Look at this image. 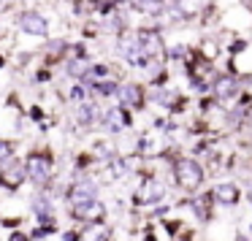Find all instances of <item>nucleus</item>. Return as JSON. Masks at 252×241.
<instances>
[{"label": "nucleus", "mask_w": 252, "mask_h": 241, "mask_svg": "<svg viewBox=\"0 0 252 241\" xmlns=\"http://www.w3.org/2000/svg\"><path fill=\"white\" fill-rule=\"evenodd\" d=\"M174 174H176L179 187H185V190H195V187L203 181V171H201V165H198L195 160H176Z\"/></svg>", "instance_id": "nucleus-1"}, {"label": "nucleus", "mask_w": 252, "mask_h": 241, "mask_svg": "<svg viewBox=\"0 0 252 241\" xmlns=\"http://www.w3.org/2000/svg\"><path fill=\"white\" fill-rule=\"evenodd\" d=\"M25 174H28L30 181H35V184H46L49 176H52V160L41 152L28 154V160H25Z\"/></svg>", "instance_id": "nucleus-2"}, {"label": "nucleus", "mask_w": 252, "mask_h": 241, "mask_svg": "<svg viewBox=\"0 0 252 241\" xmlns=\"http://www.w3.org/2000/svg\"><path fill=\"white\" fill-rule=\"evenodd\" d=\"M71 214L76 219H84V222H90V225H95V222H100V219L106 217V206L100 201H84V203H76V206H71Z\"/></svg>", "instance_id": "nucleus-3"}, {"label": "nucleus", "mask_w": 252, "mask_h": 241, "mask_svg": "<svg viewBox=\"0 0 252 241\" xmlns=\"http://www.w3.org/2000/svg\"><path fill=\"white\" fill-rule=\"evenodd\" d=\"M25 179H28V174H25V163H17V160H8V165L0 171V184L6 187V190H17Z\"/></svg>", "instance_id": "nucleus-4"}, {"label": "nucleus", "mask_w": 252, "mask_h": 241, "mask_svg": "<svg viewBox=\"0 0 252 241\" xmlns=\"http://www.w3.org/2000/svg\"><path fill=\"white\" fill-rule=\"evenodd\" d=\"M19 30L28 33V35H46L49 33V22H46V17H41L38 11H28L19 19Z\"/></svg>", "instance_id": "nucleus-5"}, {"label": "nucleus", "mask_w": 252, "mask_h": 241, "mask_svg": "<svg viewBox=\"0 0 252 241\" xmlns=\"http://www.w3.org/2000/svg\"><path fill=\"white\" fill-rule=\"evenodd\" d=\"M136 41H138V49L144 52V57L163 55V41H160V35L155 33V30H144V33H138Z\"/></svg>", "instance_id": "nucleus-6"}, {"label": "nucleus", "mask_w": 252, "mask_h": 241, "mask_svg": "<svg viewBox=\"0 0 252 241\" xmlns=\"http://www.w3.org/2000/svg\"><path fill=\"white\" fill-rule=\"evenodd\" d=\"M100 120V109L95 103H79L76 106V125L79 127H90V125H95V122Z\"/></svg>", "instance_id": "nucleus-7"}, {"label": "nucleus", "mask_w": 252, "mask_h": 241, "mask_svg": "<svg viewBox=\"0 0 252 241\" xmlns=\"http://www.w3.org/2000/svg\"><path fill=\"white\" fill-rule=\"evenodd\" d=\"M212 198H214L217 203H225V206H230V203L239 201V187L230 184V181H222V184H217V187L212 190Z\"/></svg>", "instance_id": "nucleus-8"}, {"label": "nucleus", "mask_w": 252, "mask_h": 241, "mask_svg": "<svg viewBox=\"0 0 252 241\" xmlns=\"http://www.w3.org/2000/svg\"><path fill=\"white\" fill-rule=\"evenodd\" d=\"M103 125L109 127L111 133H117V130H122V127L130 125V117H127L125 109H109L106 117H103Z\"/></svg>", "instance_id": "nucleus-9"}, {"label": "nucleus", "mask_w": 252, "mask_h": 241, "mask_svg": "<svg viewBox=\"0 0 252 241\" xmlns=\"http://www.w3.org/2000/svg\"><path fill=\"white\" fill-rule=\"evenodd\" d=\"M120 92V103L122 106H130V109H136V106L144 103V92L141 87H136V84H125L122 90H117Z\"/></svg>", "instance_id": "nucleus-10"}, {"label": "nucleus", "mask_w": 252, "mask_h": 241, "mask_svg": "<svg viewBox=\"0 0 252 241\" xmlns=\"http://www.w3.org/2000/svg\"><path fill=\"white\" fill-rule=\"evenodd\" d=\"M95 184L93 181H79V184L71 187V206H76V203H84V201H93L95 198Z\"/></svg>", "instance_id": "nucleus-11"}, {"label": "nucleus", "mask_w": 252, "mask_h": 241, "mask_svg": "<svg viewBox=\"0 0 252 241\" xmlns=\"http://www.w3.org/2000/svg\"><path fill=\"white\" fill-rule=\"evenodd\" d=\"M236 79L233 76H220L217 82H214V95H217L220 100H225V98H230V95H236Z\"/></svg>", "instance_id": "nucleus-12"}, {"label": "nucleus", "mask_w": 252, "mask_h": 241, "mask_svg": "<svg viewBox=\"0 0 252 241\" xmlns=\"http://www.w3.org/2000/svg\"><path fill=\"white\" fill-rule=\"evenodd\" d=\"M106 239H109V230H106L100 222L87 225V228L82 230V236H79V241H106Z\"/></svg>", "instance_id": "nucleus-13"}, {"label": "nucleus", "mask_w": 252, "mask_h": 241, "mask_svg": "<svg viewBox=\"0 0 252 241\" xmlns=\"http://www.w3.org/2000/svg\"><path fill=\"white\" fill-rule=\"evenodd\" d=\"M158 198H163V184L149 181V184H147V203H155Z\"/></svg>", "instance_id": "nucleus-14"}, {"label": "nucleus", "mask_w": 252, "mask_h": 241, "mask_svg": "<svg viewBox=\"0 0 252 241\" xmlns=\"http://www.w3.org/2000/svg\"><path fill=\"white\" fill-rule=\"evenodd\" d=\"M95 92L103 95V98H109V95L117 92V84L114 82H98V84H95Z\"/></svg>", "instance_id": "nucleus-15"}, {"label": "nucleus", "mask_w": 252, "mask_h": 241, "mask_svg": "<svg viewBox=\"0 0 252 241\" xmlns=\"http://www.w3.org/2000/svg\"><path fill=\"white\" fill-rule=\"evenodd\" d=\"M11 154H14V144H11V141H3V138H0V163H6Z\"/></svg>", "instance_id": "nucleus-16"}, {"label": "nucleus", "mask_w": 252, "mask_h": 241, "mask_svg": "<svg viewBox=\"0 0 252 241\" xmlns=\"http://www.w3.org/2000/svg\"><path fill=\"white\" fill-rule=\"evenodd\" d=\"M87 73H90V76H95V79H106V76H109V68H106V65H93ZM87 73H84V76H87Z\"/></svg>", "instance_id": "nucleus-17"}, {"label": "nucleus", "mask_w": 252, "mask_h": 241, "mask_svg": "<svg viewBox=\"0 0 252 241\" xmlns=\"http://www.w3.org/2000/svg\"><path fill=\"white\" fill-rule=\"evenodd\" d=\"M49 201H46V198H38V201H35V211L41 214V217H46V211H49Z\"/></svg>", "instance_id": "nucleus-18"}, {"label": "nucleus", "mask_w": 252, "mask_h": 241, "mask_svg": "<svg viewBox=\"0 0 252 241\" xmlns=\"http://www.w3.org/2000/svg\"><path fill=\"white\" fill-rule=\"evenodd\" d=\"M68 95H71V100H76V103H84V90L79 87V84H76V87H71V92H68Z\"/></svg>", "instance_id": "nucleus-19"}, {"label": "nucleus", "mask_w": 252, "mask_h": 241, "mask_svg": "<svg viewBox=\"0 0 252 241\" xmlns=\"http://www.w3.org/2000/svg\"><path fill=\"white\" fill-rule=\"evenodd\" d=\"M8 241H30V236L22 233V230H14V233L8 236Z\"/></svg>", "instance_id": "nucleus-20"}, {"label": "nucleus", "mask_w": 252, "mask_h": 241, "mask_svg": "<svg viewBox=\"0 0 252 241\" xmlns=\"http://www.w3.org/2000/svg\"><path fill=\"white\" fill-rule=\"evenodd\" d=\"M147 241H155V239H152V236H147Z\"/></svg>", "instance_id": "nucleus-21"}, {"label": "nucleus", "mask_w": 252, "mask_h": 241, "mask_svg": "<svg viewBox=\"0 0 252 241\" xmlns=\"http://www.w3.org/2000/svg\"><path fill=\"white\" fill-rule=\"evenodd\" d=\"M38 241H46V239H38Z\"/></svg>", "instance_id": "nucleus-22"}]
</instances>
